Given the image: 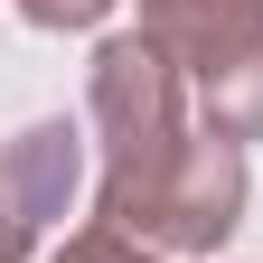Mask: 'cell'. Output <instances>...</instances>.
<instances>
[{"label":"cell","instance_id":"5","mask_svg":"<svg viewBox=\"0 0 263 263\" xmlns=\"http://www.w3.org/2000/svg\"><path fill=\"white\" fill-rule=\"evenodd\" d=\"M57 263H160V254H141L132 235H113V226H85V235H66Z\"/></svg>","mask_w":263,"mask_h":263},{"label":"cell","instance_id":"1","mask_svg":"<svg viewBox=\"0 0 263 263\" xmlns=\"http://www.w3.org/2000/svg\"><path fill=\"white\" fill-rule=\"evenodd\" d=\"M94 132H104V226L160 254H216L245 216V151L188 122V76L141 28L94 47Z\"/></svg>","mask_w":263,"mask_h":263},{"label":"cell","instance_id":"3","mask_svg":"<svg viewBox=\"0 0 263 263\" xmlns=\"http://www.w3.org/2000/svg\"><path fill=\"white\" fill-rule=\"evenodd\" d=\"M197 122H207V132H226V141H263V38L235 57V66H226V76H207V85H197Z\"/></svg>","mask_w":263,"mask_h":263},{"label":"cell","instance_id":"4","mask_svg":"<svg viewBox=\"0 0 263 263\" xmlns=\"http://www.w3.org/2000/svg\"><path fill=\"white\" fill-rule=\"evenodd\" d=\"M38 197L19 188V170H10V151H0V263H28V245H38Z\"/></svg>","mask_w":263,"mask_h":263},{"label":"cell","instance_id":"6","mask_svg":"<svg viewBox=\"0 0 263 263\" xmlns=\"http://www.w3.org/2000/svg\"><path fill=\"white\" fill-rule=\"evenodd\" d=\"M104 10H113V0H19L28 28H94Z\"/></svg>","mask_w":263,"mask_h":263},{"label":"cell","instance_id":"2","mask_svg":"<svg viewBox=\"0 0 263 263\" xmlns=\"http://www.w3.org/2000/svg\"><path fill=\"white\" fill-rule=\"evenodd\" d=\"M141 38L179 66L188 85L226 76L254 38H263V0H141Z\"/></svg>","mask_w":263,"mask_h":263}]
</instances>
